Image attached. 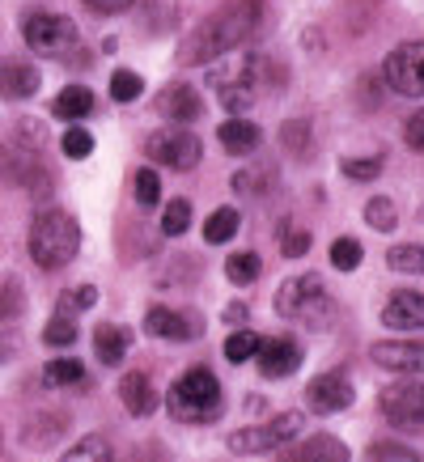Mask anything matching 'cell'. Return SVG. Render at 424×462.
<instances>
[{"mask_svg":"<svg viewBox=\"0 0 424 462\" xmlns=\"http://www.w3.org/2000/svg\"><path fill=\"white\" fill-rule=\"evenodd\" d=\"M259 30V5L254 0H238V5H226L212 17H204L183 42H179V64L187 69H204L212 60L238 51L242 42Z\"/></svg>","mask_w":424,"mask_h":462,"instance_id":"cell-1","label":"cell"},{"mask_svg":"<svg viewBox=\"0 0 424 462\" xmlns=\"http://www.w3.org/2000/svg\"><path fill=\"white\" fill-rule=\"evenodd\" d=\"M26 251L42 272L69 267L77 259V251H81V225H77V217L64 208H42L34 217V225H30Z\"/></svg>","mask_w":424,"mask_h":462,"instance_id":"cell-2","label":"cell"},{"mask_svg":"<svg viewBox=\"0 0 424 462\" xmlns=\"http://www.w3.org/2000/svg\"><path fill=\"white\" fill-rule=\"evenodd\" d=\"M166 407L179 424H212L226 411V391H221V382L208 365H191L183 378L170 386Z\"/></svg>","mask_w":424,"mask_h":462,"instance_id":"cell-3","label":"cell"},{"mask_svg":"<svg viewBox=\"0 0 424 462\" xmlns=\"http://www.w3.org/2000/svg\"><path fill=\"white\" fill-rule=\"evenodd\" d=\"M331 293H327L323 276H314V272H306V276H293V281H284L281 289H276V314L289 322H306V327H323L327 319H331Z\"/></svg>","mask_w":424,"mask_h":462,"instance_id":"cell-4","label":"cell"},{"mask_svg":"<svg viewBox=\"0 0 424 462\" xmlns=\"http://www.w3.org/2000/svg\"><path fill=\"white\" fill-rule=\"evenodd\" d=\"M301 429H306V416H301V411H281V416H272V420H263V424L238 429L226 446H229V454H272V449L297 441Z\"/></svg>","mask_w":424,"mask_h":462,"instance_id":"cell-5","label":"cell"},{"mask_svg":"<svg viewBox=\"0 0 424 462\" xmlns=\"http://www.w3.org/2000/svg\"><path fill=\"white\" fill-rule=\"evenodd\" d=\"M378 411L391 429H403V433L424 429V382L420 378H399V382H391V386H382Z\"/></svg>","mask_w":424,"mask_h":462,"instance_id":"cell-6","label":"cell"},{"mask_svg":"<svg viewBox=\"0 0 424 462\" xmlns=\"http://www.w3.org/2000/svg\"><path fill=\"white\" fill-rule=\"evenodd\" d=\"M22 39L34 56H69L77 47V22L64 14H51V9H39V14L26 17Z\"/></svg>","mask_w":424,"mask_h":462,"instance_id":"cell-7","label":"cell"},{"mask_svg":"<svg viewBox=\"0 0 424 462\" xmlns=\"http://www.w3.org/2000/svg\"><path fill=\"white\" fill-rule=\"evenodd\" d=\"M149 162L157 166H170V170H196L199 157H204V144H199L196 132H183V127H166V132H153L149 144H144Z\"/></svg>","mask_w":424,"mask_h":462,"instance_id":"cell-8","label":"cell"},{"mask_svg":"<svg viewBox=\"0 0 424 462\" xmlns=\"http://www.w3.org/2000/svg\"><path fill=\"white\" fill-rule=\"evenodd\" d=\"M382 77L403 98H424V42H399L382 60Z\"/></svg>","mask_w":424,"mask_h":462,"instance_id":"cell-9","label":"cell"},{"mask_svg":"<svg viewBox=\"0 0 424 462\" xmlns=\"http://www.w3.org/2000/svg\"><path fill=\"white\" fill-rule=\"evenodd\" d=\"M144 331L153 339H166V344H191V339L204 336V319H199V310L153 306L144 314Z\"/></svg>","mask_w":424,"mask_h":462,"instance_id":"cell-10","label":"cell"},{"mask_svg":"<svg viewBox=\"0 0 424 462\" xmlns=\"http://www.w3.org/2000/svg\"><path fill=\"white\" fill-rule=\"evenodd\" d=\"M356 403V386L344 374H318V378L306 386V411L314 416H339V411H348Z\"/></svg>","mask_w":424,"mask_h":462,"instance_id":"cell-11","label":"cell"},{"mask_svg":"<svg viewBox=\"0 0 424 462\" xmlns=\"http://www.w3.org/2000/svg\"><path fill=\"white\" fill-rule=\"evenodd\" d=\"M0 182H5V187H30V191H34V182L47 187L42 162L34 157V149H26V144H17V141L0 144Z\"/></svg>","mask_w":424,"mask_h":462,"instance_id":"cell-12","label":"cell"},{"mask_svg":"<svg viewBox=\"0 0 424 462\" xmlns=\"http://www.w3.org/2000/svg\"><path fill=\"white\" fill-rule=\"evenodd\" d=\"M259 374L263 378H289L293 369H301V344L289 336H276V339H259Z\"/></svg>","mask_w":424,"mask_h":462,"instance_id":"cell-13","label":"cell"},{"mask_svg":"<svg viewBox=\"0 0 424 462\" xmlns=\"http://www.w3.org/2000/svg\"><path fill=\"white\" fill-rule=\"evenodd\" d=\"M157 111L166 115L170 124H196L204 115V98H199L196 85L187 81H170L161 94H157Z\"/></svg>","mask_w":424,"mask_h":462,"instance_id":"cell-14","label":"cell"},{"mask_svg":"<svg viewBox=\"0 0 424 462\" xmlns=\"http://www.w3.org/2000/svg\"><path fill=\"white\" fill-rule=\"evenodd\" d=\"M373 365L395 374H424V339H382L373 344Z\"/></svg>","mask_w":424,"mask_h":462,"instance_id":"cell-15","label":"cell"},{"mask_svg":"<svg viewBox=\"0 0 424 462\" xmlns=\"http://www.w3.org/2000/svg\"><path fill=\"white\" fill-rule=\"evenodd\" d=\"M382 322L391 331H424V293H416V289L391 293L382 306Z\"/></svg>","mask_w":424,"mask_h":462,"instance_id":"cell-16","label":"cell"},{"mask_svg":"<svg viewBox=\"0 0 424 462\" xmlns=\"http://www.w3.org/2000/svg\"><path fill=\"white\" fill-rule=\"evenodd\" d=\"M119 403L127 407V416L144 420V416H153V411H157L161 394H157V386H153V378H149V374L132 369V374H124V378H119Z\"/></svg>","mask_w":424,"mask_h":462,"instance_id":"cell-17","label":"cell"},{"mask_svg":"<svg viewBox=\"0 0 424 462\" xmlns=\"http://www.w3.org/2000/svg\"><path fill=\"white\" fill-rule=\"evenodd\" d=\"M42 72L34 64H22V60H5L0 64V98L5 102H26L39 94Z\"/></svg>","mask_w":424,"mask_h":462,"instance_id":"cell-18","label":"cell"},{"mask_svg":"<svg viewBox=\"0 0 424 462\" xmlns=\"http://www.w3.org/2000/svg\"><path fill=\"white\" fill-rule=\"evenodd\" d=\"M60 462H141L132 449H124L119 441H111V437H102V433H89L81 437L77 446H69V454Z\"/></svg>","mask_w":424,"mask_h":462,"instance_id":"cell-19","label":"cell"},{"mask_svg":"<svg viewBox=\"0 0 424 462\" xmlns=\"http://www.w3.org/2000/svg\"><path fill=\"white\" fill-rule=\"evenodd\" d=\"M217 141H221L226 153L246 157V153H254V149L263 144V132H259V124H251L246 115H229L226 124L217 127Z\"/></svg>","mask_w":424,"mask_h":462,"instance_id":"cell-20","label":"cell"},{"mask_svg":"<svg viewBox=\"0 0 424 462\" xmlns=\"http://www.w3.org/2000/svg\"><path fill=\"white\" fill-rule=\"evenodd\" d=\"M64 433H69V416H64V411H34V416L22 424V441H26L30 449L56 446Z\"/></svg>","mask_w":424,"mask_h":462,"instance_id":"cell-21","label":"cell"},{"mask_svg":"<svg viewBox=\"0 0 424 462\" xmlns=\"http://www.w3.org/2000/svg\"><path fill=\"white\" fill-rule=\"evenodd\" d=\"M127 348H132V331L119 327V322H102L94 331V352H98L102 365H124Z\"/></svg>","mask_w":424,"mask_h":462,"instance_id":"cell-22","label":"cell"},{"mask_svg":"<svg viewBox=\"0 0 424 462\" xmlns=\"http://www.w3.org/2000/svg\"><path fill=\"white\" fill-rule=\"evenodd\" d=\"M94 106H98V98H94V89H85V85H64L56 94V102H51L56 119H64V124H77L85 115H94Z\"/></svg>","mask_w":424,"mask_h":462,"instance_id":"cell-23","label":"cell"},{"mask_svg":"<svg viewBox=\"0 0 424 462\" xmlns=\"http://www.w3.org/2000/svg\"><path fill=\"white\" fill-rule=\"evenodd\" d=\"M85 378V365L77 356H56L51 365H42V386L47 391H64V386H77Z\"/></svg>","mask_w":424,"mask_h":462,"instance_id":"cell-24","label":"cell"},{"mask_svg":"<svg viewBox=\"0 0 424 462\" xmlns=\"http://www.w3.org/2000/svg\"><path fill=\"white\" fill-rule=\"evenodd\" d=\"M386 267L399 276H424V246L420 242H399L386 251Z\"/></svg>","mask_w":424,"mask_h":462,"instance_id":"cell-25","label":"cell"},{"mask_svg":"<svg viewBox=\"0 0 424 462\" xmlns=\"http://www.w3.org/2000/svg\"><path fill=\"white\" fill-rule=\"evenodd\" d=\"M226 276L229 284H238V289H246V284H254L259 276H263V259L254 251H238L226 259Z\"/></svg>","mask_w":424,"mask_h":462,"instance_id":"cell-26","label":"cell"},{"mask_svg":"<svg viewBox=\"0 0 424 462\" xmlns=\"http://www.w3.org/2000/svg\"><path fill=\"white\" fill-rule=\"evenodd\" d=\"M22 310H26V284L5 272V276H0V322L22 319Z\"/></svg>","mask_w":424,"mask_h":462,"instance_id":"cell-27","label":"cell"},{"mask_svg":"<svg viewBox=\"0 0 424 462\" xmlns=\"http://www.w3.org/2000/svg\"><path fill=\"white\" fill-rule=\"evenodd\" d=\"M238 225H242V217H238V208H217L204 221V242H212V246H221V242H229L234 234H238Z\"/></svg>","mask_w":424,"mask_h":462,"instance_id":"cell-28","label":"cell"},{"mask_svg":"<svg viewBox=\"0 0 424 462\" xmlns=\"http://www.w3.org/2000/svg\"><path fill=\"white\" fill-rule=\"evenodd\" d=\"M281 144L293 157L314 153V132H310V124H306V119H289V124L281 127Z\"/></svg>","mask_w":424,"mask_h":462,"instance_id":"cell-29","label":"cell"},{"mask_svg":"<svg viewBox=\"0 0 424 462\" xmlns=\"http://www.w3.org/2000/svg\"><path fill=\"white\" fill-rule=\"evenodd\" d=\"M365 221L373 225L378 234H391V229L399 225V208H395V199H391V196H373V199L365 204Z\"/></svg>","mask_w":424,"mask_h":462,"instance_id":"cell-30","label":"cell"},{"mask_svg":"<svg viewBox=\"0 0 424 462\" xmlns=\"http://www.w3.org/2000/svg\"><path fill=\"white\" fill-rule=\"evenodd\" d=\"M141 94H144L141 72H132V69H115L111 72V98L115 102H136Z\"/></svg>","mask_w":424,"mask_h":462,"instance_id":"cell-31","label":"cell"},{"mask_svg":"<svg viewBox=\"0 0 424 462\" xmlns=\"http://www.w3.org/2000/svg\"><path fill=\"white\" fill-rule=\"evenodd\" d=\"M60 149H64V157H89L94 153V132L89 127H81V124H69V132L60 136Z\"/></svg>","mask_w":424,"mask_h":462,"instance_id":"cell-32","label":"cell"},{"mask_svg":"<svg viewBox=\"0 0 424 462\" xmlns=\"http://www.w3.org/2000/svg\"><path fill=\"white\" fill-rule=\"evenodd\" d=\"M361 259H365V251H361V242L356 238H336L331 242V267H339V272H356Z\"/></svg>","mask_w":424,"mask_h":462,"instance_id":"cell-33","label":"cell"},{"mask_svg":"<svg viewBox=\"0 0 424 462\" xmlns=\"http://www.w3.org/2000/svg\"><path fill=\"white\" fill-rule=\"evenodd\" d=\"M310 246H314L310 229H301V225H284V234H281V254L284 259H301V254H310Z\"/></svg>","mask_w":424,"mask_h":462,"instance_id":"cell-34","label":"cell"},{"mask_svg":"<svg viewBox=\"0 0 424 462\" xmlns=\"http://www.w3.org/2000/svg\"><path fill=\"white\" fill-rule=\"evenodd\" d=\"M132 191H136V204L141 208H157V199H161V179H157V170H136V182H132Z\"/></svg>","mask_w":424,"mask_h":462,"instance_id":"cell-35","label":"cell"},{"mask_svg":"<svg viewBox=\"0 0 424 462\" xmlns=\"http://www.w3.org/2000/svg\"><path fill=\"white\" fill-rule=\"evenodd\" d=\"M254 352H259V336H254V331H246V327H238V331L226 339V361H234V365L251 361Z\"/></svg>","mask_w":424,"mask_h":462,"instance_id":"cell-36","label":"cell"},{"mask_svg":"<svg viewBox=\"0 0 424 462\" xmlns=\"http://www.w3.org/2000/svg\"><path fill=\"white\" fill-rule=\"evenodd\" d=\"M187 225H191V204L187 199H170L166 212H161V234L179 238V234H187Z\"/></svg>","mask_w":424,"mask_h":462,"instance_id":"cell-37","label":"cell"},{"mask_svg":"<svg viewBox=\"0 0 424 462\" xmlns=\"http://www.w3.org/2000/svg\"><path fill=\"white\" fill-rule=\"evenodd\" d=\"M42 344H51V348H72V344H77V322L56 314V319L42 327Z\"/></svg>","mask_w":424,"mask_h":462,"instance_id":"cell-38","label":"cell"},{"mask_svg":"<svg viewBox=\"0 0 424 462\" xmlns=\"http://www.w3.org/2000/svg\"><path fill=\"white\" fill-rule=\"evenodd\" d=\"M94 301H98V289H94V284L69 289V293H60V314H64V319H72V314H81V310H89Z\"/></svg>","mask_w":424,"mask_h":462,"instance_id":"cell-39","label":"cell"},{"mask_svg":"<svg viewBox=\"0 0 424 462\" xmlns=\"http://www.w3.org/2000/svg\"><path fill=\"white\" fill-rule=\"evenodd\" d=\"M221 94V106L229 115H246L254 106V85H229V89H217Z\"/></svg>","mask_w":424,"mask_h":462,"instance_id":"cell-40","label":"cell"},{"mask_svg":"<svg viewBox=\"0 0 424 462\" xmlns=\"http://www.w3.org/2000/svg\"><path fill=\"white\" fill-rule=\"evenodd\" d=\"M339 170H344L353 182H369V179H378L382 174V157H344Z\"/></svg>","mask_w":424,"mask_h":462,"instance_id":"cell-41","label":"cell"},{"mask_svg":"<svg viewBox=\"0 0 424 462\" xmlns=\"http://www.w3.org/2000/svg\"><path fill=\"white\" fill-rule=\"evenodd\" d=\"M365 458L369 462H420V454L408 446H399V441H378V446H369Z\"/></svg>","mask_w":424,"mask_h":462,"instance_id":"cell-42","label":"cell"},{"mask_svg":"<svg viewBox=\"0 0 424 462\" xmlns=\"http://www.w3.org/2000/svg\"><path fill=\"white\" fill-rule=\"evenodd\" d=\"M403 141H408V149L424 153V106L408 115V124H403Z\"/></svg>","mask_w":424,"mask_h":462,"instance_id":"cell-43","label":"cell"},{"mask_svg":"<svg viewBox=\"0 0 424 462\" xmlns=\"http://www.w3.org/2000/svg\"><path fill=\"white\" fill-rule=\"evenodd\" d=\"M89 14H98V17H115V14H127L136 0H81Z\"/></svg>","mask_w":424,"mask_h":462,"instance_id":"cell-44","label":"cell"},{"mask_svg":"<svg viewBox=\"0 0 424 462\" xmlns=\"http://www.w3.org/2000/svg\"><path fill=\"white\" fill-rule=\"evenodd\" d=\"M246 314H251V310H246V306L238 301V306H229V310H226V322H229V327H242V322H246Z\"/></svg>","mask_w":424,"mask_h":462,"instance_id":"cell-45","label":"cell"},{"mask_svg":"<svg viewBox=\"0 0 424 462\" xmlns=\"http://www.w3.org/2000/svg\"><path fill=\"white\" fill-rule=\"evenodd\" d=\"M281 462H306V458H301V454H293V449H284Z\"/></svg>","mask_w":424,"mask_h":462,"instance_id":"cell-46","label":"cell"},{"mask_svg":"<svg viewBox=\"0 0 424 462\" xmlns=\"http://www.w3.org/2000/svg\"><path fill=\"white\" fill-rule=\"evenodd\" d=\"M0 462H14L9 458V449H5V429H0Z\"/></svg>","mask_w":424,"mask_h":462,"instance_id":"cell-47","label":"cell"},{"mask_svg":"<svg viewBox=\"0 0 424 462\" xmlns=\"http://www.w3.org/2000/svg\"><path fill=\"white\" fill-rule=\"evenodd\" d=\"M9 356H14V348H9V344H0V361H9Z\"/></svg>","mask_w":424,"mask_h":462,"instance_id":"cell-48","label":"cell"}]
</instances>
